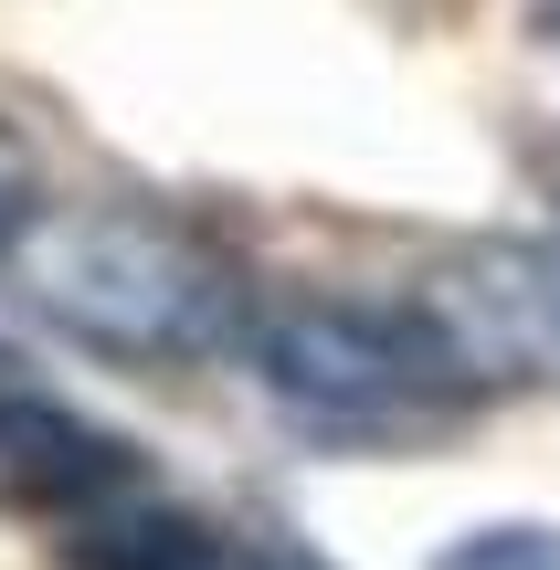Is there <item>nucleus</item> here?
I'll use <instances>...</instances> for the list:
<instances>
[{
	"label": "nucleus",
	"instance_id": "nucleus-1",
	"mask_svg": "<svg viewBox=\"0 0 560 570\" xmlns=\"http://www.w3.org/2000/svg\"><path fill=\"white\" fill-rule=\"evenodd\" d=\"M21 254H32V306L106 360H212V348H244L254 327L244 265L159 202L42 212Z\"/></svg>",
	"mask_w": 560,
	"mask_h": 570
},
{
	"label": "nucleus",
	"instance_id": "nucleus-2",
	"mask_svg": "<svg viewBox=\"0 0 560 570\" xmlns=\"http://www.w3.org/2000/svg\"><path fill=\"white\" fill-rule=\"evenodd\" d=\"M444 402L477 391H560V244H455L402 296Z\"/></svg>",
	"mask_w": 560,
	"mask_h": 570
},
{
	"label": "nucleus",
	"instance_id": "nucleus-3",
	"mask_svg": "<svg viewBox=\"0 0 560 570\" xmlns=\"http://www.w3.org/2000/svg\"><path fill=\"white\" fill-rule=\"evenodd\" d=\"M244 370L296 423H328V433H371V423H402V412L444 402V381H434L402 306H328V296L254 306Z\"/></svg>",
	"mask_w": 560,
	"mask_h": 570
},
{
	"label": "nucleus",
	"instance_id": "nucleus-4",
	"mask_svg": "<svg viewBox=\"0 0 560 570\" xmlns=\"http://www.w3.org/2000/svg\"><path fill=\"white\" fill-rule=\"evenodd\" d=\"M138 497V444L106 433L96 412L53 402V391H21L0 381V508H32V518H96Z\"/></svg>",
	"mask_w": 560,
	"mask_h": 570
},
{
	"label": "nucleus",
	"instance_id": "nucleus-5",
	"mask_svg": "<svg viewBox=\"0 0 560 570\" xmlns=\"http://www.w3.org/2000/svg\"><path fill=\"white\" fill-rule=\"evenodd\" d=\"M63 570H254V539L212 529V518L169 508V497H117V508L75 518Z\"/></svg>",
	"mask_w": 560,
	"mask_h": 570
},
{
	"label": "nucleus",
	"instance_id": "nucleus-6",
	"mask_svg": "<svg viewBox=\"0 0 560 570\" xmlns=\"http://www.w3.org/2000/svg\"><path fill=\"white\" fill-rule=\"evenodd\" d=\"M434 570H560V529L550 518H487V529L444 539Z\"/></svg>",
	"mask_w": 560,
	"mask_h": 570
},
{
	"label": "nucleus",
	"instance_id": "nucleus-7",
	"mask_svg": "<svg viewBox=\"0 0 560 570\" xmlns=\"http://www.w3.org/2000/svg\"><path fill=\"white\" fill-rule=\"evenodd\" d=\"M32 233H42V159H32V138L0 117V265H11Z\"/></svg>",
	"mask_w": 560,
	"mask_h": 570
},
{
	"label": "nucleus",
	"instance_id": "nucleus-8",
	"mask_svg": "<svg viewBox=\"0 0 560 570\" xmlns=\"http://www.w3.org/2000/svg\"><path fill=\"white\" fill-rule=\"evenodd\" d=\"M254 570H328V560H307V550H286V539H254Z\"/></svg>",
	"mask_w": 560,
	"mask_h": 570
},
{
	"label": "nucleus",
	"instance_id": "nucleus-9",
	"mask_svg": "<svg viewBox=\"0 0 560 570\" xmlns=\"http://www.w3.org/2000/svg\"><path fill=\"white\" fill-rule=\"evenodd\" d=\"M540 32H550V53H560V0H540Z\"/></svg>",
	"mask_w": 560,
	"mask_h": 570
}]
</instances>
